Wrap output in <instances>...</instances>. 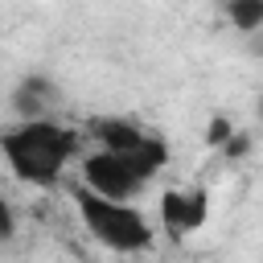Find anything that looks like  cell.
Returning a JSON list of instances; mask_svg holds the SVG:
<instances>
[{
    "mask_svg": "<svg viewBox=\"0 0 263 263\" xmlns=\"http://www.w3.org/2000/svg\"><path fill=\"white\" fill-rule=\"evenodd\" d=\"M0 156L21 185L53 189L78 156V132L62 119H16L0 132Z\"/></svg>",
    "mask_w": 263,
    "mask_h": 263,
    "instance_id": "obj_1",
    "label": "cell"
},
{
    "mask_svg": "<svg viewBox=\"0 0 263 263\" xmlns=\"http://www.w3.org/2000/svg\"><path fill=\"white\" fill-rule=\"evenodd\" d=\"M82 185L103 193V197H119V201H132L140 197L152 177L168 164V144L160 136H148L144 144L127 148V152H107V148H95L86 152L82 160Z\"/></svg>",
    "mask_w": 263,
    "mask_h": 263,
    "instance_id": "obj_2",
    "label": "cell"
},
{
    "mask_svg": "<svg viewBox=\"0 0 263 263\" xmlns=\"http://www.w3.org/2000/svg\"><path fill=\"white\" fill-rule=\"evenodd\" d=\"M70 197H74V210H78L86 234H90L99 247H107V251H115V255H140V251L152 247L156 230H152V222H148L132 201L103 197V193L86 189L82 181L70 189Z\"/></svg>",
    "mask_w": 263,
    "mask_h": 263,
    "instance_id": "obj_3",
    "label": "cell"
},
{
    "mask_svg": "<svg viewBox=\"0 0 263 263\" xmlns=\"http://www.w3.org/2000/svg\"><path fill=\"white\" fill-rule=\"evenodd\" d=\"M160 218H164V230L173 238H185L193 230L205 226L210 218V193L205 189H168L160 197Z\"/></svg>",
    "mask_w": 263,
    "mask_h": 263,
    "instance_id": "obj_4",
    "label": "cell"
},
{
    "mask_svg": "<svg viewBox=\"0 0 263 263\" xmlns=\"http://www.w3.org/2000/svg\"><path fill=\"white\" fill-rule=\"evenodd\" d=\"M62 86L49 74H25L12 90V115L16 119H58Z\"/></svg>",
    "mask_w": 263,
    "mask_h": 263,
    "instance_id": "obj_5",
    "label": "cell"
},
{
    "mask_svg": "<svg viewBox=\"0 0 263 263\" xmlns=\"http://www.w3.org/2000/svg\"><path fill=\"white\" fill-rule=\"evenodd\" d=\"M86 132L95 136V144L99 148H107V152H127V148H136V144H144L152 132H144L136 119H127V115H95L90 123H86Z\"/></svg>",
    "mask_w": 263,
    "mask_h": 263,
    "instance_id": "obj_6",
    "label": "cell"
},
{
    "mask_svg": "<svg viewBox=\"0 0 263 263\" xmlns=\"http://www.w3.org/2000/svg\"><path fill=\"white\" fill-rule=\"evenodd\" d=\"M222 12L226 21L238 29V33H259L263 29V0H222Z\"/></svg>",
    "mask_w": 263,
    "mask_h": 263,
    "instance_id": "obj_7",
    "label": "cell"
},
{
    "mask_svg": "<svg viewBox=\"0 0 263 263\" xmlns=\"http://www.w3.org/2000/svg\"><path fill=\"white\" fill-rule=\"evenodd\" d=\"M16 234V214H12V205L0 197V242H8Z\"/></svg>",
    "mask_w": 263,
    "mask_h": 263,
    "instance_id": "obj_8",
    "label": "cell"
},
{
    "mask_svg": "<svg viewBox=\"0 0 263 263\" xmlns=\"http://www.w3.org/2000/svg\"><path fill=\"white\" fill-rule=\"evenodd\" d=\"M259 119H263V103H259Z\"/></svg>",
    "mask_w": 263,
    "mask_h": 263,
    "instance_id": "obj_9",
    "label": "cell"
}]
</instances>
